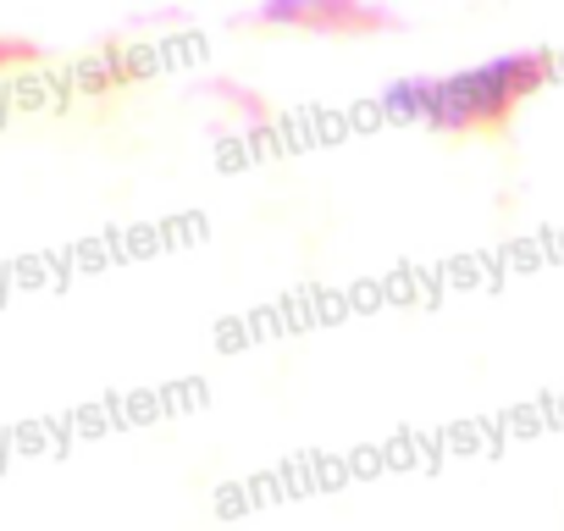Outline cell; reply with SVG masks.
Listing matches in <instances>:
<instances>
[{"instance_id":"1","label":"cell","mask_w":564,"mask_h":531,"mask_svg":"<svg viewBox=\"0 0 564 531\" xmlns=\"http://www.w3.org/2000/svg\"><path fill=\"white\" fill-rule=\"evenodd\" d=\"M553 62L542 51H520V56H498L448 78H399L382 95L388 117H410V122H432L443 133H476V128H498L509 122V111L520 100H531L547 84Z\"/></svg>"},{"instance_id":"2","label":"cell","mask_w":564,"mask_h":531,"mask_svg":"<svg viewBox=\"0 0 564 531\" xmlns=\"http://www.w3.org/2000/svg\"><path fill=\"white\" fill-rule=\"evenodd\" d=\"M254 18L260 23H282V29H316V34L388 29V12H377L371 0H265Z\"/></svg>"}]
</instances>
